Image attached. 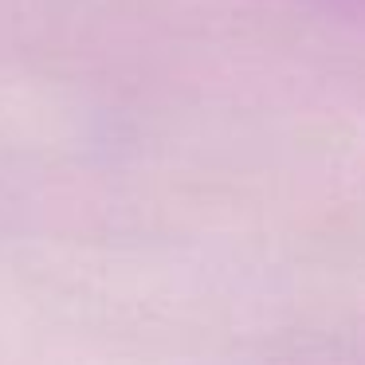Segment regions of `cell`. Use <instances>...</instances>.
<instances>
[{"instance_id":"obj_1","label":"cell","mask_w":365,"mask_h":365,"mask_svg":"<svg viewBox=\"0 0 365 365\" xmlns=\"http://www.w3.org/2000/svg\"><path fill=\"white\" fill-rule=\"evenodd\" d=\"M322 4H334V9H341V12H349V16L365 20V0H322Z\"/></svg>"}]
</instances>
